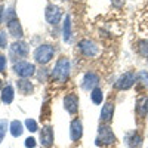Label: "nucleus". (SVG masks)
Listing matches in <instances>:
<instances>
[{
    "instance_id": "20",
    "label": "nucleus",
    "mask_w": 148,
    "mask_h": 148,
    "mask_svg": "<svg viewBox=\"0 0 148 148\" xmlns=\"http://www.w3.org/2000/svg\"><path fill=\"white\" fill-rule=\"evenodd\" d=\"M90 98H92V102L96 104V105H101V102L104 101V92L102 89L98 86V88H95L93 90H90Z\"/></svg>"
},
{
    "instance_id": "12",
    "label": "nucleus",
    "mask_w": 148,
    "mask_h": 148,
    "mask_svg": "<svg viewBox=\"0 0 148 148\" xmlns=\"http://www.w3.org/2000/svg\"><path fill=\"white\" fill-rule=\"evenodd\" d=\"M53 129L52 126H45L42 127L40 130V144L45 147V148H49V147H52L53 145Z\"/></svg>"
},
{
    "instance_id": "25",
    "label": "nucleus",
    "mask_w": 148,
    "mask_h": 148,
    "mask_svg": "<svg viewBox=\"0 0 148 148\" xmlns=\"http://www.w3.org/2000/svg\"><path fill=\"white\" fill-rule=\"evenodd\" d=\"M25 127H27L31 133L37 132V123H36V120H34V119H27V120H25Z\"/></svg>"
},
{
    "instance_id": "31",
    "label": "nucleus",
    "mask_w": 148,
    "mask_h": 148,
    "mask_svg": "<svg viewBox=\"0 0 148 148\" xmlns=\"http://www.w3.org/2000/svg\"><path fill=\"white\" fill-rule=\"evenodd\" d=\"M0 89H2V80H0Z\"/></svg>"
},
{
    "instance_id": "28",
    "label": "nucleus",
    "mask_w": 148,
    "mask_h": 148,
    "mask_svg": "<svg viewBox=\"0 0 148 148\" xmlns=\"http://www.w3.org/2000/svg\"><path fill=\"white\" fill-rule=\"evenodd\" d=\"M6 68V58L3 55H0V71H3Z\"/></svg>"
},
{
    "instance_id": "24",
    "label": "nucleus",
    "mask_w": 148,
    "mask_h": 148,
    "mask_svg": "<svg viewBox=\"0 0 148 148\" xmlns=\"http://www.w3.org/2000/svg\"><path fill=\"white\" fill-rule=\"evenodd\" d=\"M6 130H8V121L5 119H2V120H0V144H2L3 139H5Z\"/></svg>"
},
{
    "instance_id": "2",
    "label": "nucleus",
    "mask_w": 148,
    "mask_h": 148,
    "mask_svg": "<svg viewBox=\"0 0 148 148\" xmlns=\"http://www.w3.org/2000/svg\"><path fill=\"white\" fill-rule=\"evenodd\" d=\"M53 55H55V47L52 45H40L34 51V59L40 65H46L47 62H51Z\"/></svg>"
},
{
    "instance_id": "7",
    "label": "nucleus",
    "mask_w": 148,
    "mask_h": 148,
    "mask_svg": "<svg viewBox=\"0 0 148 148\" xmlns=\"http://www.w3.org/2000/svg\"><path fill=\"white\" fill-rule=\"evenodd\" d=\"M62 15H64L62 9L56 5H49L45 9V18L49 24H58L61 21V18H62Z\"/></svg>"
},
{
    "instance_id": "6",
    "label": "nucleus",
    "mask_w": 148,
    "mask_h": 148,
    "mask_svg": "<svg viewBox=\"0 0 148 148\" xmlns=\"http://www.w3.org/2000/svg\"><path fill=\"white\" fill-rule=\"evenodd\" d=\"M79 51L88 58H92V56H96L99 53V46H98L93 40H89V39H83L80 43H79Z\"/></svg>"
},
{
    "instance_id": "17",
    "label": "nucleus",
    "mask_w": 148,
    "mask_h": 148,
    "mask_svg": "<svg viewBox=\"0 0 148 148\" xmlns=\"http://www.w3.org/2000/svg\"><path fill=\"white\" fill-rule=\"evenodd\" d=\"M136 113L144 117L145 114H148V98L147 96H142L136 101Z\"/></svg>"
},
{
    "instance_id": "23",
    "label": "nucleus",
    "mask_w": 148,
    "mask_h": 148,
    "mask_svg": "<svg viewBox=\"0 0 148 148\" xmlns=\"http://www.w3.org/2000/svg\"><path fill=\"white\" fill-rule=\"evenodd\" d=\"M136 82L142 86H148V71H139L136 73Z\"/></svg>"
},
{
    "instance_id": "10",
    "label": "nucleus",
    "mask_w": 148,
    "mask_h": 148,
    "mask_svg": "<svg viewBox=\"0 0 148 148\" xmlns=\"http://www.w3.org/2000/svg\"><path fill=\"white\" fill-rule=\"evenodd\" d=\"M98 84H99V76H98L96 73L89 71V73L84 74L83 84H82L84 90H93L95 88H98Z\"/></svg>"
},
{
    "instance_id": "14",
    "label": "nucleus",
    "mask_w": 148,
    "mask_h": 148,
    "mask_svg": "<svg viewBox=\"0 0 148 148\" xmlns=\"http://www.w3.org/2000/svg\"><path fill=\"white\" fill-rule=\"evenodd\" d=\"M8 31H9V34L12 37H15V39H21L24 33H22V27H21V22H19L18 18L8 22Z\"/></svg>"
},
{
    "instance_id": "3",
    "label": "nucleus",
    "mask_w": 148,
    "mask_h": 148,
    "mask_svg": "<svg viewBox=\"0 0 148 148\" xmlns=\"http://www.w3.org/2000/svg\"><path fill=\"white\" fill-rule=\"evenodd\" d=\"M116 142V135L113 132V129H111L108 125H99V127H98V138L95 141V144L99 147V145H113Z\"/></svg>"
},
{
    "instance_id": "30",
    "label": "nucleus",
    "mask_w": 148,
    "mask_h": 148,
    "mask_svg": "<svg viewBox=\"0 0 148 148\" xmlns=\"http://www.w3.org/2000/svg\"><path fill=\"white\" fill-rule=\"evenodd\" d=\"M5 8L2 6V5H0V24H2V21H3V16H5Z\"/></svg>"
},
{
    "instance_id": "15",
    "label": "nucleus",
    "mask_w": 148,
    "mask_h": 148,
    "mask_svg": "<svg viewBox=\"0 0 148 148\" xmlns=\"http://www.w3.org/2000/svg\"><path fill=\"white\" fill-rule=\"evenodd\" d=\"M10 52L18 55V56H27L28 49H27V45L24 42H15L14 45L10 46Z\"/></svg>"
},
{
    "instance_id": "5",
    "label": "nucleus",
    "mask_w": 148,
    "mask_h": 148,
    "mask_svg": "<svg viewBox=\"0 0 148 148\" xmlns=\"http://www.w3.org/2000/svg\"><path fill=\"white\" fill-rule=\"evenodd\" d=\"M14 71H15V74L18 77L28 79L36 73V67H34V64L27 62V61H19V62H16L14 65Z\"/></svg>"
},
{
    "instance_id": "26",
    "label": "nucleus",
    "mask_w": 148,
    "mask_h": 148,
    "mask_svg": "<svg viewBox=\"0 0 148 148\" xmlns=\"http://www.w3.org/2000/svg\"><path fill=\"white\" fill-rule=\"evenodd\" d=\"M36 145H37V142H36V139L33 136L25 139V148H36Z\"/></svg>"
},
{
    "instance_id": "27",
    "label": "nucleus",
    "mask_w": 148,
    "mask_h": 148,
    "mask_svg": "<svg viewBox=\"0 0 148 148\" xmlns=\"http://www.w3.org/2000/svg\"><path fill=\"white\" fill-rule=\"evenodd\" d=\"M6 46V33H0V47Z\"/></svg>"
},
{
    "instance_id": "19",
    "label": "nucleus",
    "mask_w": 148,
    "mask_h": 148,
    "mask_svg": "<svg viewBox=\"0 0 148 148\" xmlns=\"http://www.w3.org/2000/svg\"><path fill=\"white\" fill-rule=\"evenodd\" d=\"M14 96H15L14 88H12L10 84H8L6 88L3 89V92H2V101H3L5 104H10L12 101H14Z\"/></svg>"
},
{
    "instance_id": "21",
    "label": "nucleus",
    "mask_w": 148,
    "mask_h": 148,
    "mask_svg": "<svg viewBox=\"0 0 148 148\" xmlns=\"http://www.w3.org/2000/svg\"><path fill=\"white\" fill-rule=\"evenodd\" d=\"M62 34H64V42H70L71 40V18L70 15L65 16V22H64V27H62Z\"/></svg>"
},
{
    "instance_id": "18",
    "label": "nucleus",
    "mask_w": 148,
    "mask_h": 148,
    "mask_svg": "<svg viewBox=\"0 0 148 148\" xmlns=\"http://www.w3.org/2000/svg\"><path fill=\"white\" fill-rule=\"evenodd\" d=\"M9 130L12 133V136L18 138V136H21L22 132H24V126H22V123L19 120H14L10 123V126H9Z\"/></svg>"
},
{
    "instance_id": "1",
    "label": "nucleus",
    "mask_w": 148,
    "mask_h": 148,
    "mask_svg": "<svg viewBox=\"0 0 148 148\" xmlns=\"http://www.w3.org/2000/svg\"><path fill=\"white\" fill-rule=\"evenodd\" d=\"M70 70H71V65H70V61L68 58L62 56L56 61V64L51 73L52 79L56 82V83H65L70 77Z\"/></svg>"
},
{
    "instance_id": "11",
    "label": "nucleus",
    "mask_w": 148,
    "mask_h": 148,
    "mask_svg": "<svg viewBox=\"0 0 148 148\" xmlns=\"http://www.w3.org/2000/svg\"><path fill=\"white\" fill-rule=\"evenodd\" d=\"M114 102H111V101H108V102H105L104 104V107H102V110H101V114H99V119H101V121L104 123V125H108V123H111L113 121V117H114Z\"/></svg>"
},
{
    "instance_id": "8",
    "label": "nucleus",
    "mask_w": 148,
    "mask_h": 148,
    "mask_svg": "<svg viewBox=\"0 0 148 148\" xmlns=\"http://www.w3.org/2000/svg\"><path fill=\"white\" fill-rule=\"evenodd\" d=\"M64 108L67 110V113L74 116V114H77V111H79V96L76 93H68L65 95L64 98Z\"/></svg>"
},
{
    "instance_id": "4",
    "label": "nucleus",
    "mask_w": 148,
    "mask_h": 148,
    "mask_svg": "<svg viewBox=\"0 0 148 148\" xmlns=\"http://www.w3.org/2000/svg\"><path fill=\"white\" fill-rule=\"evenodd\" d=\"M135 82H136V73L127 71L125 74H121V76L117 79L114 88L119 89V90H127V89H130L132 86L135 84Z\"/></svg>"
},
{
    "instance_id": "22",
    "label": "nucleus",
    "mask_w": 148,
    "mask_h": 148,
    "mask_svg": "<svg viewBox=\"0 0 148 148\" xmlns=\"http://www.w3.org/2000/svg\"><path fill=\"white\" fill-rule=\"evenodd\" d=\"M136 51L141 56L148 58V40H139L136 43Z\"/></svg>"
},
{
    "instance_id": "13",
    "label": "nucleus",
    "mask_w": 148,
    "mask_h": 148,
    "mask_svg": "<svg viewBox=\"0 0 148 148\" xmlns=\"http://www.w3.org/2000/svg\"><path fill=\"white\" fill-rule=\"evenodd\" d=\"M125 142L129 148H139L142 145V135L138 132H129L125 138Z\"/></svg>"
},
{
    "instance_id": "29",
    "label": "nucleus",
    "mask_w": 148,
    "mask_h": 148,
    "mask_svg": "<svg viewBox=\"0 0 148 148\" xmlns=\"http://www.w3.org/2000/svg\"><path fill=\"white\" fill-rule=\"evenodd\" d=\"M111 2H113V5L116 8H121L123 5H125V0H111Z\"/></svg>"
},
{
    "instance_id": "9",
    "label": "nucleus",
    "mask_w": 148,
    "mask_h": 148,
    "mask_svg": "<svg viewBox=\"0 0 148 148\" xmlns=\"http://www.w3.org/2000/svg\"><path fill=\"white\" fill-rule=\"evenodd\" d=\"M83 136V125L79 119H73L71 123H70V138L71 141L77 142L80 141Z\"/></svg>"
},
{
    "instance_id": "16",
    "label": "nucleus",
    "mask_w": 148,
    "mask_h": 148,
    "mask_svg": "<svg viewBox=\"0 0 148 148\" xmlns=\"http://www.w3.org/2000/svg\"><path fill=\"white\" fill-rule=\"evenodd\" d=\"M18 90H19L22 95H30V93H33V90H34V86L31 84L30 80L22 79V80H18Z\"/></svg>"
}]
</instances>
